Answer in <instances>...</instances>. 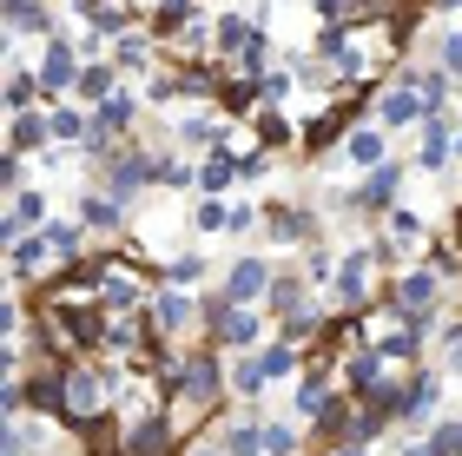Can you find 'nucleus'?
Returning a JSON list of instances; mask_svg holds the SVG:
<instances>
[{"label": "nucleus", "instance_id": "14", "mask_svg": "<svg viewBox=\"0 0 462 456\" xmlns=\"http://www.w3.org/2000/svg\"><path fill=\"white\" fill-rule=\"evenodd\" d=\"M218 330H225V344H258V318H251V311H238V304H231V318H225Z\"/></svg>", "mask_w": 462, "mask_h": 456}, {"label": "nucleus", "instance_id": "24", "mask_svg": "<svg viewBox=\"0 0 462 456\" xmlns=\"http://www.w3.org/2000/svg\"><path fill=\"white\" fill-rule=\"evenodd\" d=\"M47 245L53 252H79V225H47Z\"/></svg>", "mask_w": 462, "mask_h": 456}, {"label": "nucleus", "instance_id": "2", "mask_svg": "<svg viewBox=\"0 0 462 456\" xmlns=\"http://www.w3.org/2000/svg\"><path fill=\"white\" fill-rule=\"evenodd\" d=\"M125 456H172V423H165V417H145L133 437H125Z\"/></svg>", "mask_w": 462, "mask_h": 456}, {"label": "nucleus", "instance_id": "10", "mask_svg": "<svg viewBox=\"0 0 462 456\" xmlns=\"http://www.w3.org/2000/svg\"><path fill=\"white\" fill-rule=\"evenodd\" d=\"M430 107H423V93H390L383 99V126H410V119H423Z\"/></svg>", "mask_w": 462, "mask_h": 456}, {"label": "nucleus", "instance_id": "17", "mask_svg": "<svg viewBox=\"0 0 462 456\" xmlns=\"http://www.w3.org/2000/svg\"><path fill=\"white\" fill-rule=\"evenodd\" d=\"M33 265H47V238H20V245H14V272L27 278Z\"/></svg>", "mask_w": 462, "mask_h": 456}, {"label": "nucleus", "instance_id": "9", "mask_svg": "<svg viewBox=\"0 0 462 456\" xmlns=\"http://www.w3.org/2000/svg\"><path fill=\"white\" fill-rule=\"evenodd\" d=\"M436 298V278L430 272H410V278H396V304H403V311H423Z\"/></svg>", "mask_w": 462, "mask_h": 456}, {"label": "nucleus", "instance_id": "6", "mask_svg": "<svg viewBox=\"0 0 462 456\" xmlns=\"http://www.w3.org/2000/svg\"><path fill=\"white\" fill-rule=\"evenodd\" d=\"M218 384H225V377H218V364H212V358H199L192 370H185V397H192V404H212V397H218Z\"/></svg>", "mask_w": 462, "mask_h": 456}, {"label": "nucleus", "instance_id": "4", "mask_svg": "<svg viewBox=\"0 0 462 456\" xmlns=\"http://www.w3.org/2000/svg\"><path fill=\"white\" fill-rule=\"evenodd\" d=\"M99 292H106L113 311H133L139 304V272L133 265H106V284H99Z\"/></svg>", "mask_w": 462, "mask_h": 456}, {"label": "nucleus", "instance_id": "35", "mask_svg": "<svg viewBox=\"0 0 462 456\" xmlns=\"http://www.w3.org/2000/svg\"><path fill=\"white\" fill-rule=\"evenodd\" d=\"M264 450L271 456H291V430H264Z\"/></svg>", "mask_w": 462, "mask_h": 456}, {"label": "nucleus", "instance_id": "34", "mask_svg": "<svg viewBox=\"0 0 462 456\" xmlns=\"http://www.w3.org/2000/svg\"><path fill=\"white\" fill-rule=\"evenodd\" d=\"M258 364H264V377H284V370H291V350H264Z\"/></svg>", "mask_w": 462, "mask_h": 456}, {"label": "nucleus", "instance_id": "18", "mask_svg": "<svg viewBox=\"0 0 462 456\" xmlns=\"http://www.w3.org/2000/svg\"><path fill=\"white\" fill-rule=\"evenodd\" d=\"M231 179H238V165H231V159H205V172H199V185H205V192H225Z\"/></svg>", "mask_w": 462, "mask_h": 456}, {"label": "nucleus", "instance_id": "30", "mask_svg": "<svg viewBox=\"0 0 462 456\" xmlns=\"http://www.w3.org/2000/svg\"><path fill=\"white\" fill-rule=\"evenodd\" d=\"M271 225H278V238L291 245V238H304V219L298 212H271Z\"/></svg>", "mask_w": 462, "mask_h": 456}, {"label": "nucleus", "instance_id": "36", "mask_svg": "<svg viewBox=\"0 0 462 456\" xmlns=\"http://www.w3.org/2000/svg\"><path fill=\"white\" fill-rule=\"evenodd\" d=\"M443 60H449V67H462V33H456L449 47H443Z\"/></svg>", "mask_w": 462, "mask_h": 456}, {"label": "nucleus", "instance_id": "20", "mask_svg": "<svg viewBox=\"0 0 462 456\" xmlns=\"http://www.w3.org/2000/svg\"><path fill=\"white\" fill-rule=\"evenodd\" d=\"M218 47H251V27H245V14H225V20H218Z\"/></svg>", "mask_w": 462, "mask_h": 456}, {"label": "nucleus", "instance_id": "25", "mask_svg": "<svg viewBox=\"0 0 462 456\" xmlns=\"http://www.w3.org/2000/svg\"><path fill=\"white\" fill-rule=\"evenodd\" d=\"M264 450V430H231V456H258Z\"/></svg>", "mask_w": 462, "mask_h": 456}, {"label": "nucleus", "instance_id": "22", "mask_svg": "<svg viewBox=\"0 0 462 456\" xmlns=\"http://www.w3.org/2000/svg\"><path fill=\"white\" fill-rule=\"evenodd\" d=\"M350 159L356 165H376V159H383V139H376V133H350Z\"/></svg>", "mask_w": 462, "mask_h": 456}, {"label": "nucleus", "instance_id": "32", "mask_svg": "<svg viewBox=\"0 0 462 456\" xmlns=\"http://www.w3.org/2000/svg\"><path fill=\"white\" fill-rule=\"evenodd\" d=\"M390 232H396V245H410V238H423V225H416L410 212H396V219H390Z\"/></svg>", "mask_w": 462, "mask_h": 456}, {"label": "nucleus", "instance_id": "16", "mask_svg": "<svg viewBox=\"0 0 462 456\" xmlns=\"http://www.w3.org/2000/svg\"><path fill=\"white\" fill-rule=\"evenodd\" d=\"M396 199V165H376V179L364 185V205H390Z\"/></svg>", "mask_w": 462, "mask_h": 456}, {"label": "nucleus", "instance_id": "11", "mask_svg": "<svg viewBox=\"0 0 462 456\" xmlns=\"http://www.w3.org/2000/svg\"><path fill=\"white\" fill-rule=\"evenodd\" d=\"M7 20H14V33H47V7L40 0H7Z\"/></svg>", "mask_w": 462, "mask_h": 456}, {"label": "nucleus", "instance_id": "33", "mask_svg": "<svg viewBox=\"0 0 462 456\" xmlns=\"http://www.w3.org/2000/svg\"><path fill=\"white\" fill-rule=\"evenodd\" d=\"M258 133H264V146H278V139H291V126H284L278 113H264V119H258Z\"/></svg>", "mask_w": 462, "mask_h": 456}, {"label": "nucleus", "instance_id": "12", "mask_svg": "<svg viewBox=\"0 0 462 456\" xmlns=\"http://www.w3.org/2000/svg\"><path fill=\"white\" fill-rule=\"evenodd\" d=\"M40 139H53V119H33V113H20V119H14V153L40 146Z\"/></svg>", "mask_w": 462, "mask_h": 456}, {"label": "nucleus", "instance_id": "27", "mask_svg": "<svg viewBox=\"0 0 462 456\" xmlns=\"http://www.w3.org/2000/svg\"><path fill=\"white\" fill-rule=\"evenodd\" d=\"M436 456H462V423H443V430H436Z\"/></svg>", "mask_w": 462, "mask_h": 456}, {"label": "nucleus", "instance_id": "28", "mask_svg": "<svg viewBox=\"0 0 462 456\" xmlns=\"http://www.w3.org/2000/svg\"><path fill=\"white\" fill-rule=\"evenodd\" d=\"M225 225H231L225 205H199V232H225Z\"/></svg>", "mask_w": 462, "mask_h": 456}, {"label": "nucleus", "instance_id": "15", "mask_svg": "<svg viewBox=\"0 0 462 456\" xmlns=\"http://www.w3.org/2000/svg\"><path fill=\"white\" fill-rule=\"evenodd\" d=\"M79 219H87V225H99V232H113V225H119V205H113V199H99V192H93L87 205H79Z\"/></svg>", "mask_w": 462, "mask_h": 456}, {"label": "nucleus", "instance_id": "29", "mask_svg": "<svg viewBox=\"0 0 462 456\" xmlns=\"http://www.w3.org/2000/svg\"><path fill=\"white\" fill-rule=\"evenodd\" d=\"M7 99H14V107H27V99H33V73H20V67H14V79H7Z\"/></svg>", "mask_w": 462, "mask_h": 456}, {"label": "nucleus", "instance_id": "5", "mask_svg": "<svg viewBox=\"0 0 462 456\" xmlns=\"http://www.w3.org/2000/svg\"><path fill=\"white\" fill-rule=\"evenodd\" d=\"M337 298H344V304H364V298H370V252L344 258V272H337Z\"/></svg>", "mask_w": 462, "mask_h": 456}, {"label": "nucleus", "instance_id": "3", "mask_svg": "<svg viewBox=\"0 0 462 456\" xmlns=\"http://www.w3.org/2000/svg\"><path fill=\"white\" fill-rule=\"evenodd\" d=\"M264 292H271V272H264L258 258H245L238 272H231V292H225V298H231V304H251V298H264Z\"/></svg>", "mask_w": 462, "mask_h": 456}, {"label": "nucleus", "instance_id": "31", "mask_svg": "<svg viewBox=\"0 0 462 456\" xmlns=\"http://www.w3.org/2000/svg\"><path fill=\"white\" fill-rule=\"evenodd\" d=\"M53 119V139H79V133H87V126H79V113H47Z\"/></svg>", "mask_w": 462, "mask_h": 456}, {"label": "nucleus", "instance_id": "7", "mask_svg": "<svg viewBox=\"0 0 462 456\" xmlns=\"http://www.w3.org/2000/svg\"><path fill=\"white\" fill-rule=\"evenodd\" d=\"M396 410H403V417H430V410H436V377L403 384V390H396Z\"/></svg>", "mask_w": 462, "mask_h": 456}, {"label": "nucleus", "instance_id": "26", "mask_svg": "<svg viewBox=\"0 0 462 456\" xmlns=\"http://www.w3.org/2000/svg\"><path fill=\"white\" fill-rule=\"evenodd\" d=\"M231 384H238L245 397H258V390H264V364H238V377H231Z\"/></svg>", "mask_w": 462, "mask_h": 456}, {"label": "nucleus", "instance_id": "13", "mask_svg": "<svg viewBox=\"0 0 462 456\" xmlns=\"http://www.w3.org/2000/svg\"><path fill=\"white\" fill-rule=\"evenodd\" d=\"M40 212H47V199H33V192H20V199H14V212H7V238H20V232H27V225H33Z\"/></svg>", "mask_w": 462, "mask_h": 456}, {"label": "nucleus", "instance_id": "1", "mask_svg": "<svg viewBox=\"0 0 462 456\" xmlns=\"http://www.w3.org/2000/svg\"><path fill=\"white\" fill-rule=\"evenodd\" d=\"M99 410H106V377H99V370H73V377H67V417L93 423Z\"/></svg>", "mask_w": 462, "mask_h": 456}, {"label": "nucleus", "instance_id": "8", "mask_svg": "<svg viewBox=\"0 0 462 456\" xmlns=\"http://www.w3.org/2000/svg\"><path fill=\"white\" fill-rule=\"evenodd\" d=\"M67 79H73V53L53 40V47H47V60H40V87H47V93H60Z\"/></svg>", "mask_w": 462, "mask_h": 456}, {"label": "nucleus", "instance_id": "21", "mask_svg": "<svg viewBox=\"0 0 462 456\" xmlns=\"http://www.w3.org/2000/svg\"><path fill=\"white\" fill-rule=\"evenodd\" d=\"M79 93H87V99H106V93H113V67H87V73H79Z\"/></svg>", "mask_w": 462, "mask_h": 456}, {"label": "nucleus", "instance_id": "23", "mask_svg": "<svg viewBox=\"0 0 462 456\" xmlns=\"http://www.w3.org/2000/svg\"><path fill=\"white\" fill-rule=\"evenodd\" d=\"M337 133H344V119H337V113H324V119H310V133H304V139H310V146H330Z\"/></svg>", "mask_w": 462, "mask_h": 456}, {"label": "nucleus", "instance_id": "19", "mask_svg": "<svg viewBox=\"0 0 462 456\" xmlns=\"http://www.w3.org/2000/svg\"><path fill=\"white\" fill-rule=\"evenodd\" d=\"M152 318H159V330H179L185 318H192V304H185V298H159V304H152Z\"/></svg>", "mask_w": 462, "mask_h": 456}]
</instances>
